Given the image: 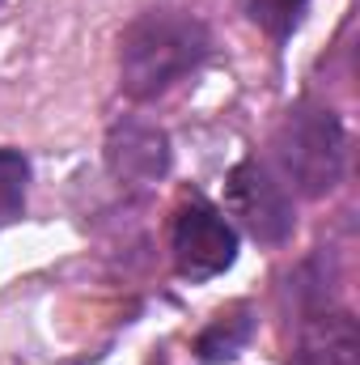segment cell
Here are the masks:
<instances>
[{
  "mask_svg": "<svg viewBox=\"0 0 360 365\" xmlns=\"http://www.w3.org/2000/svg\"><path fill=\"white\" fill-rule=\"evenodd\" d=\"M208 47L212 38L199 17L153 9L136 17L119 38V86L136 102L162 98L208 60Z\"/></svg>",
  "mask_w": 360,
  "mask_h": 365,
  "instance_id": "obj_1",
  "label": "cell"
},
{
  "mask_svg": "<svg viewBox=\"0 0 360 365\" xmlns=\"http://www.w3.org/2000/svg\"><path fill=\"white\" fill-rule=\"evenodd\" d=\"M271 158L280 166V182H288L297 195L318 200L335 191L348 162V136L339 115L322 102L288 106L271 132Z\"/></svg>",
  "mask_w": 360,
  "mask_h": 365,
  "instance_id": "obj_2",
  "label": "cell"
},
{
  "mask_svg": "<svg viewBox=\"0 0 360 365\" xmlns=\"http://www.w3.org/2000/svg\"><path fill=\"white\" fill-rule=\"evenodd\" d=\"M225 195H229V212L246 225V234H250L255 242L280 247V242L292 238V230H297V208H292L288 187L280 182V175L271 170L268 162H259V158L238 162V166L229 170Z\"/></svg>",
  "mask_w": 360,
  "mask_h": 365,
  "instance_id": "obj_3",
  "label": "cell"
},
{
  "mask_svg": "<svg viewBox=\"0 0 360 365\" xmlns=\"http://www.w3.org/2000/svg\"><path fill=\"white\" fill-rule=\"evenodd\" d=\"M170 251L174 264L186 280H212L238 259V234L233 225L203 200H191L174 212V230H170Z\"/></svg>",
  "mask_w": 360,
  "mask_h": 365,
  "instance_id": "obj_4",
  "label": "cell"
},
{
  "mask_svg": "<svg viewBox=\"0 0 360 365\" xmlns=\"http://www.w3.org/2000/svg\"><path fill=\"white\" fill-rule=\"evenodd\" d=\"M106 166L127 187H149L170 170V136L149 119H119L106 132Z\"/></svg>",
  "mask_w": 360,
  "mask_h": 365,
  "instance_id": "obj_5",
  "label": "cell"
},
{
  "mask_svg": "<svg viewBox=\"0 0 360 365\" xmlns=\"http://www.w3.org/2000/svg\"><path fill=\"white\" fill-rule=\"evenodd\" d=\"M288 365H360L356 319L344 310H314L301 323V336L288 353Z\"/></svg>",
  "mask_w": 360,
  "mask_h": 365,
  "instance_id": "obj_6",
  "label": "cell"
},
{
  "mask_svg": "<svg viewBox=\"0 0 360 365\" xmlns=\"http://www.w3.org/2000/svg\"><path fill=\"white\" fill-rule=\"evenodd\" d=\"M250 336H255V319H250V310H246V306H233V310L216 314V319L203 327L195 353H199V361L203 365L229 361V357H238V353L246 349Z\"/></svg>",
  "mask_w": 360,
  "mask_h": 365,
  "instance_id": "obj_7",
  "label": "cell"
},
{
  "mask_svg": "<svg viewBox=\"0 0 360 365\" xmlns=\"http://www.w3.org/2000/svg\"><path fill=\"white\" fill-rule=\"evenodd\" d=\"M26 187H30V162L17 149H0V225L21 217Z\"/></svg>",
  "mask_w": 360,
  "mask_h": 365,
  "instance_id": "obj_8",
  "label": "cell"
},
{
  "mask_svg": "<svg viewBox=\"0 0 360 365\" xmlns=\"http://www.w3.org/2000/svg\"><path fill=\"white\" fill-rule=\"evenodd\" d=\"M301 13H305V0H250V21L259 30H268L275 43L297 30Z\"/></svg>",
  "mask_w": 360,
  "mask_h": 365,
  "instance_id": "obj_9",
  "label": "cell"
}]
</instances>
